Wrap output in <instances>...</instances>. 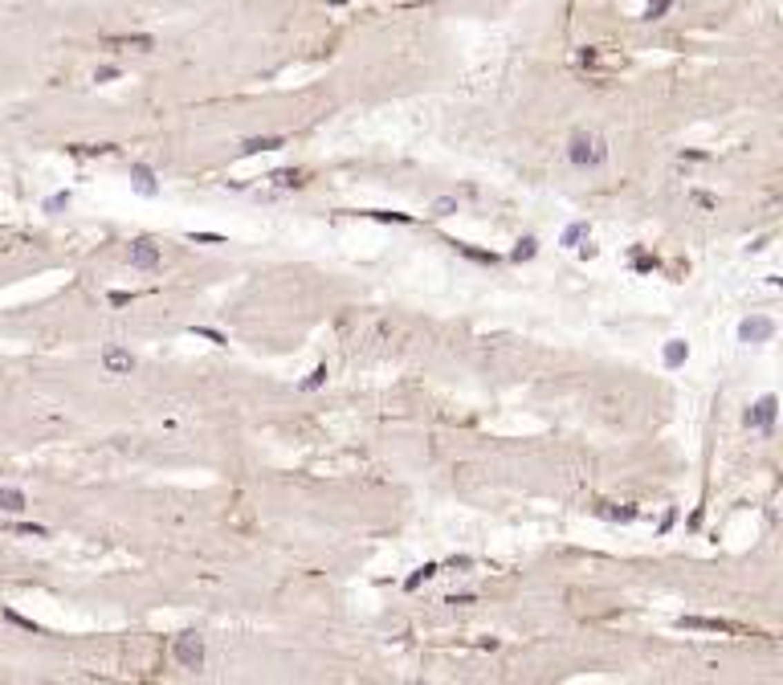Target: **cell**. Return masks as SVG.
Here are the masks:
<instances>
[{"mask_svg":"<svg viewBox=\"0 0 783 685\" xmlns=\"http://www.w3.org/2000/svg\"><path fill=\"white\" fill-rule=\"evenodd\" d=\"M130 180H135V188H139L143 196H155V192H160V183H155V172H151L147 163H135V168H130Z\"/></svg>","mask_w":783,"mask_h":685,"instance_id":"8","label":"cell"},{"mask_svg":"<svg viewBox=\"0 0 783 685\" xmlns=\"http://www.w3.org/2000/svg\"><path fill=\"white\" fill-rule=\"evenodd\" d=\"M534 249H539V241H534V237H522L519 249H514L510 257H514V261H530V257H534Z\"/></svg>","mask_w":783,"mask_h":685,"instance_id":"16","label":"cell"},{"mask_svg":"<svg viewBox=\"0 0 783 685\" xmlns=\"http://www.w3.org/2000/svg\"><path fill=\"white\" fill-rule=\"evenodd\" d=\"M686 355H690V347H686L682 339H669V343H665V367H682Z\"/></svg>","mask_w":783,"mask_h":685,"instance_id":"12","label":"cell"},{"mask_svg":"<svg viewBox=\"0 0 783 685\" xmlns=\"http://www.w3.org/2000/svg\"><path fill=\"white\" fill-rule=\"evenodd\" d=\"M436 571H441V567H436V563H425V567H420V571H416V575H408V584H404V588H408V592H416V588H420V584H425V579H433Z\"/></svg>","mask_w":783,"mask_h":685,"instance_id":"15","label":"cell"},{"mask_svg":"<svg viewBox=\"0 0 783 685\" xmlns=\"http://www.w3.org/2000/svg\"><path fill=\"white\" fill-rule=\"evenodd\" d=\"M583 237H588V225H583V221H575V225L563 228V245H579Z\"/></svg>","mask_w":783,"mask_h":685,"instance_id":"17","label":"cell"},{"mask_svg":"<svg viewBox=\"0 0 783 685\" xmlns=\"http://www.w3.org/2000/svg\"><path fill=\"white\" fill-rule=\"evenodd\" d=\"M110 46H130V49H155L151 37H110Z\"/></svg>","mask_w":783,"mask_h":685,"instance_id":"18","label":"cell"},{"mask_svg":"<svg viewBox=\"0 0 783 685\" xmlns=\"http://www.w3.org/2000/svg\"><path fill=\"white\" fill-rule=\"evenodd\" d=\"M567 159L575 168H604L608 163V143L592 131H575L571 143H567Z\"/></svg>","mask_w":783,"mask_h":685,"instance_id":"1","label":"cell"},{"mask_svg":"<svg viewBox=\"0 0 783 685\" xmlns=\"http://www.w3.org/2000/svg\"><path fill=\"white\" fill-rule=\"evenodd\" d=\"M4 620H12V624H21V628H29V633H41L33 620H25V616H17V612H4Z\"/></svg>","mask_w":783,"mask_h":685,"instance_id":"24","label":"cell"},{"mask_svg":"<svg viewBox=\"0 0 783 685\" xmlns=\"http://www.w3.org/2000/svg\"><path fill=\"white\" fill-rule=\"evenodd\" d=\"M130 266H135V270H155V266H160V249H155L151 241H135V245H130Z\"/></svg>","mask_w":783,"mask_h":685,"instance_id":"6","label":"cell"},{"mask_svg":"<svg viewBox=\"0 0 783 685\" xmlns=\"http://www.w3.org/2000/svg\"><path fill=\"white\" fill-rule=\"evenodd\" d=\"M278 147H286V139H282V135H265V139H245V147H241V155H258V151H278Z\"/></svg>","mask_w":783,"mask_h":685,"instance_id":"9","label":"cell"},{"mask_svg":"<svg viewBox=\"0 0 783 685\" xmlns=\"http://www.w3.org/2000/svg\"><path fill=\"white\" fill-rule=\"evenodd\" d=\"M596 514H600V518H612V522H632V518H637V510H632V506H624V510H620V506H612V502H600V506H596Z\"/></svg>","mask_w":783,"mask_h":685,"instance_id":"10","label":"cell"},{"mask_svg":"<svg viewBox=\"0 0 783 685\" xmlns=\"http://www.w3.org/2000/svg\"><path fill=\"white\" fill-rule=\"evenodd\" d=\"M172 657L180 669H200L204 665V640H200V633H180V637L172 640Z\"/></svg>","mask_w":783,"mask_h":685,"instance_id":"2","label":"cell"},{"mask_svg":"<svg viewBox=\"0 0 783 685\" xmlns=\"http://www.w3.org/2000/svg\"><path fill=\"white\" fill-rule=\"evenodd\" d=\"M25 506H29V502H25V494H21V490H12V486H4V490H0V510H8V514H21Z\"/></svg>","mask_w":783,"mask_h":685,"instance_id":"11","label":"cell"},{"mask_svg":"<svg viewBox=\"0 0 783 685\" xmlns=\"http://www.w3.org/2000/svg\"><path fill=\"white\" fill-rule=\"evenodd\" d=\"M775 412H780V400L775 396H763L755 408L746 412V424L751 428H763V433H771V424H775Z\"/></svg>","mask_w":783,"mask_h":685,"instance_id":"4","label":"cell"},{"mask_svg":"<svg viewBox=\"0 0 783 685\" xmlns=\"http://www.w3.org/2000/svg\"><path fill=\"white\" fill-rule=\"evenodd\" d=\"M200 339H209V343H224V335H217V330H209V326H192Z\"/></svg>","mask_w":783,"mask_h":685,"instance_id":"26","label":"cell"},{"mask_svg":"<svg viewBox=\"0 0 783 685\" xmlns=\"http://www.w3.org/2000/svg\"><path fill=\"white\" fill-rule=\"evenodd\" d=\"M12 530H17V535H29V539H45V535H49L45 526H33V522H21V526H12Z\"/></svg>","mask_w":783,"mask_h":685,"instance_id":"22","label":"cell"},{"mask_svg":"<svg viewBox=\"0 0 783 685\" xmlns=\"http://www.w3.org/2000/svg\"><path fill=\"white\" fill-rule=\"evenodd\" d=\"M433 208H436V217H449V212L457 208V200H449V196H445V200H436Z\"/></svg>","mask_w":783,"mask_h":685,"instance_id":"25","label":"cell"},{"mask_svg":"<svg viewBox=\"0 0 783 685\" xmlns=\"http://www.w3.org/2000/svg\"><path fill=\"white\" fill-rule=\"evenodd\" d=\"M102 367L119 375V371H130L135 359H130V351H123V347H106V351H102Z\"/></svg>","mask_w":783,"mask_h":685,"instance_id":"7","label":"cell"},{"mask_svg":"<svg viewBox=\"0 0 783 685\" xmlns=\"http://www.w3.org/2000/svg\"><path fill=\"white\" fill-rule=\"evenodd\" d=\"M669 8H673V0H652L649 8H645V21H657V17L669 12Z\"/></svg>","mask_w":783,"mask_h":685,"instance_id":"20","label":"cell"},{"mask_svg":"<svg viewBox=\"0 0 783 685\" xmlns=\"http://www.w3.org/2000/svg\"><path fill=\"white\" fill-rule=\"evenodd\" d=\"M127 302H130V294H123V290H115V294H110V306H127Z\"/></svg>","mask_w":783,"mask_h":685,"instance_id":"27","label":"cell"},{"mask_svg":"<svg viewBox=\"0 0 783 685\" xmlns=\"http://www.w3.org/2000/svg\"><path fill=\"white\" fill-rule=\"evenodd\" d=\"M453 245H457V253H465V257H474V261H485V266H494V261H498V253H485V249L461 245V241H453Z\"/></svg>","mask_w":783,"mask_h":685,"instance_id":"14","label":"cell"},{"mask_svg":"<svg viewBox=\"0 0 783 685\" xmlns=\"http://www.w3.org/2000/svg\"><path fill=\"white\" fill-rule=\"evenodd\" d=\"M775 335V322L767 315H751V319L739 322V343H767Z\"/></svg>","mask_w":783,"mask_h":685,"instance_id":"3","label":"cell"},{"mask_svg":"<svg viewBox=\"0 0 783 685\" xmlns=\"http://www.w3.org/2000/svg\"><path fill=\"white\" fill-rule=\"evenodd\" d=\"M269 180L278 183V188H302V183H306V176L298 172V168H282V172H273Z\"/></svg>","mask_w":783,"mask_h":685,"instance_id":"13","label":"cell"},{"mask_svg":"<svg viewBox=\"0 0 783 685\" xmlns=\"http://www.w3.org/2000/svg\"><path fill=\"white\" fill-rule=\"evenodd\" d=\"M682 628H702V633H742L731 620H710V616H677Z\"/></svg>","mask_w":783,"mask_h":685,"instance_id":"5","label":"cell"},{"mask_svg":"<svg viewBox=\"0 0 783 685\" xmlns=\"http://www.w3.org/2000/svg\"><path fill=\"white\" fill-rule=\"evenodd\" d=\"M367 217H376V221H396V225H412L408 212H367Z\"/></svg>","mask_w":783,"mask_h":685,"instance_id":"21","label":"cell"},{"mask_svg":"<svg viewBox=\"0 0 783 685\" xmlns=\"http://www.w3.org/2000/svg\"><path fill=\"white\" fill-rule=\"evenodd\" d=\"M66 204H70V192H53V196L45 200V212H61Z\"/></svg>","mask_w":783,"mask_h":685,"instance_id":"19","label":"cell"},{"mask_svg":"<svg viewBox=\"0 0 783 685\" xmlns=\"http://www.w3.org/2000/svg\"><path fill=\"white\" fill-rule=\"evenodd\" d=\"M322 379H327V367H314V371H310V379L302 384V392H314V388H318Z\"/></svg>","mask_w":783,"mask_h":685,"instance_id":"23","label":"cell"}]
</instances>
